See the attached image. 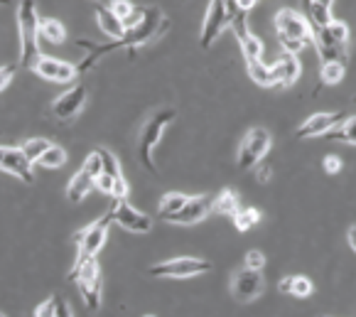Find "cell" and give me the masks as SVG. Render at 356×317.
<instances>
[{
  "mask_svg": "<svg viewBox=\"0 0 356 317\" xmlns=\"http://www.w3.org/2000/svg\"><path fill=\"white\" fill-rule=\"evenodd\" d=\"M111 222H113V211H106L104 217L96 219V222H91L89 227L79 229V231H74V243L79 246V254H76V261H74L72 270L69 273H74V270H79L81 266L86 263V261L96 259V254H99L101 249H104L106 238H108V229H111Z\"/></svg>",
  "mask_w": 356,
  "mask_h": 317,
  "instance_id": "1",
  "label": "cell"
},
{
  "mask_svg": "<svg viewBox=\"0 0 356 317\" xmlns=\"http://www.w3.org/2000/svg\"><path fill=\"white\" fill-rule=\"evenodd\" d=\"M275 30H278V38H280V44H283L285 54H295L302 52L305 44L312 40V27L309 22L300 15L298 10L293 8H283L278 10L275 15Z\"/></svg>",
  "mask_w": 356,
  "mask_h": 317,
  "instance_id": "2",
  "label": "cell"
},
{
  "mask_svg": "<svg viewBox=\"0 0 356 317\" xmlns=\"http://www.w3.org/2000/svg\"><path fill=\"white\" fill-rule=\"evenodd\" d=\"M17 27H20V57L22 67L35 69L40 52V17L35 13V3H22L17 8Z\"/></svg>",
  "mask_w": 356,
  "mask_h": 317,
  "instance_id": "3",
  "label": "cell"
},
{
  "mask_svg": "<svg viewBox=\"0 0 356 317\" xmlns=\"http://www.w3.org/2000/svg\"><path fill=\"white\" fill-rule=\"evenodd\" d=\"M175 116H177V111H175V108H160V111L152 113L150 121L143 126L140 140H138V155H140V163L145 165L150 172H157L155 163H152V150H155V145L160 143V138H163L165 128L175 121Z\"/></svg>",
  "mask_w": 356,
  "mask_h": 317,
  "instance_id": "4",
  "label": "cell"
},
{
  "mask_svg": "<svg viewBox=\"0 0 356 317\" xmlns=\"http://www.w3.org/2000/svg\"><path fill=\"white\" fill-rule=\"evenodd\" d=\"M211 263L207 259H194V256H179L163 263L150 266V275L155 278H194V275L209 273Z\"/></svg>",
  "mask_w": 356,
  "mask_h": 317,
  "instance_id": "5",
  "label": "cell"
},
{
  "mask_svg": "<svg viewBox=\"0 0 356 317\" xmlns=\"http://www.w3.org/2000/svg\"><path fill=\"white\" fill-rule=\"evenodd\" d=\"M69 280H76L79 293L84 298L86 307L91 312H96L101 307V268H99V261L91 259L86 261L84 266L74 273H69Z\"/></svg>",
  "mask_w": 356,
  "mask_h": 317,
  "instance_id": "6",
  "label": "cell"
},
{
  "mask_svg": "<svg viewBox=\"0 0 356 317\" xmlns=\"http://www.w3.org/2000/svg\"><path fill=\"white\" fill-rule=\"evenodd\" d=\"M270 150V133L266 128H251L246 133L241 143V150H238V168L241 170H253L263 163V158Z\"/></svg>",
  "mask_w": 356,
  "mask_h": 317,
  "instance_id": "7",
  "label": "cell"
},
{
  "mask_svg": "<svg viewBox=\"0 0 356 317\" xmlns=\"http://www.w3.org/2000/svg\"><path fill=\"white\" fill-rule=\"evenodd\" d=\"M111 211H113V222L126 229V231L147 234L152 229V219L147 217L145 211H138L133 204H128V200H113Z\"/></svg>",
  "mask_w": 356,
  "mask_h": 317,
  "instance_id": "8",
  "label": "cell"
},
{
  "mask_svg": "<svg viewBox=\"0 0 356 317\" xmlns=\"http://www.w3.org/2000/svg\"><path fill=\"white\" fill-rule=\"evenodd\" d=\"M0 170L15 174L17 180L27 182V185L35 182V165L27 160L22 148H15V145H0Z\"/></svg>",
  "mask_w": 356,
  "mask_h": 317,
  "instance_id": "9",
  "label": "cell"
},
{
  "mask_svg": "<svg viewBox=\"0 0 356 317\" xmlns=\"http://www.w3.org/2000/svg\"><path fill=\"white\" fill-rule=\"evenodd\" d=\"M263 291H266V278H263L261 270L241 268L234 275V280H231V293H234L236 300H241V302L256 300Z\"/></svg>",
  "mask_w": 356,
  "mask_h": 317,
  "instance_id": "10",
  "label": "cell"
},
{
  "mask_svg": "<svg viewBox=\"0 0 356 317\" xmlns=\"http://www.w3.org/2000/svg\"><path fill=\"white\" fill-rule=\"evenodd\" d=\"M32 72H37L42 79L54 81V84H69V81H74V76L79 74V67L72 62H62V59H57V57L42 54V57L37 59Z\"/></svg>",
  "mask_w": 356,
  "mask_h": 317,
  "instance_id": "11",
  "label": "cell"
},
{
  "mask_svg": "<svg viewBox=\"0 0 356 317\" xmlns=\"http://www.w3.org/2000/svg\"><path fill=\"white\" fill-rule=\"evenodd\" d=\"M312 42L317 47L322 64H341L346 67V59H349V44H341L332 38L327 30H312Z\"/></svg>",
  "mask_w": 356,
  "mask_h": 317,
  "instance_id": "12",
  "label": "cell"
},
{
  "mask_svg": "<svg viewBox=\"0 0 356 317\" xmlns=\"http://www.w3.org/2000/svg\"><path fill=\"white\" fill-rule=\"evenodd\" d=\"M346 113L344 111H337V113H314V116H309L307 121L302 123V126L298 128V138L300 140H305V138H317V136H330L332 131H337L339 128L341 121H346Z\"/></svg>",
  "mask_w": 356,
  "mask_h": 317,
  "instance_id": "13",
  "label": "cell"
},
{
  "mask_svg": "<svg viewBox=\"0 0 356 317\" xmlns=\"http://www.w3.org/2000/svg\"><path fill=\"white\" fill-rule=\"evenodd\" d=\"M84 104H86V86L76 84L52 101V113L59 121H72V118H76L79 111L84 108Z\"/></svg>",
  "mask_w": 356,
  "mask_h": 317,
  "instance_id": "14",
  "label": "cell"
},
{
  "mask_svg": "<svg viewBox=\"0 0 356 317\" xmlns=\"http://www.w3.org/2000/svg\"><path fill=\"white\" fill-rule=\"evenodd\" d=\"M229 25V13H226V3H209L204 15V25H202V47L209 49L214 44V40L219 38L224 27Z\"/></svg>",
  "mask_w": 356,
  "mask_h": 317,
  "instance_id": "15",
  "label": "cell"
},
{
  "mask_svg": "<svg viewBox=\"0 0 356 317\" xmlns=\"http://www.w3.org/2000/svg\"><path fill=\"white\" fill-rule=\"evenodd\" d=\"M214 211V197L211 195H197V197H189V202L182 206V209L175 214L170 222L172 224H197L202 219H207Z\"/></svg>",
  "mask_w": 356,
  "mask_h": 317,
  "instance_id": "16",
  "label": "cell"
},
{
  "mask_svg": "<svg viewBox=\"0 0 356 317\" xmlns=\"http://www.w3.org/2000/svg\"><path fill=\"white\" fill-rule=\"evenodd\" d=\"M273 76H275V84L280 86H290L298 81L300 76V62L295 54H283V57L275 59V64H270Z\"/></svg>",
  "mask_w": 356,
  "mask_h": 317,
  "instance_id": "17",
  "label": "cell"
},
{
  "mask_svg": "<svg viewBox=\"0 0 356 317\" xmlns=\"http://www.w3.org/2000/svg\"><path fill=\"white\" fill-rule=\"evenodd\" d=\"M307 15L312 30H327L332 25V3L330 0H307Z\"/></svg>",
  "mask_w": 356,
  "mask_h": 317,
  "instance_id": "18",
  "label": "cell"
},
{
  "mask_svg": "<svg viewBox=\"0 0 356 317\" xmlns=\"http://www.w3.org/2000/svg\"><path fill=\"white\" fill-rule=\"evenodd\" d=\"M94 13H96V20H99V27L106 32V35H108L111 40H113V42H115V40L126 38V27H123V22L108 10V6H106V8L104 6H96Z\"/></svg>",
  "mask_w": 356,
  "mask_h": 317,
  "instance_id": "19",
  "label": "cell"
},
{
  "mask_svg": "<svg viewBox=\"0 0 356 317\" xmlns=\"http://www.w3.org/2000/svg\"><path fill=\"white\" fill-rule=\"evenodd\" d=\"M94 187H96L94 177H91L86 170H79V172H74V177L67 185V200L69 202H81L91 190H94Z\"/></svg>",
  "mask_w": 356,
  "mask_h": 317,
  "instance_id": "20",
  "label": "cell"
},
{
  "mask_svg": "<svg viewBox=\"0 0 356 317\" xmlns=\"http://www.w3.org/2000/svg\"><path fill=\"white\" fill-rule=\"evenodd\" d=\"M214 211L216 214H224V217L234 219L238 211H241V197L236 195L231 187L219 192V197H214Z\"/></svg>",
  "mask_w": 356,
  "mask_h": 317,
  "instance_id": "21",
  "label": "cell"
},
{
  "mask_svg": "<svg viewBox=\"0 0 356 317\" xmlns=\"http://www.w3.org/2000/svg\"><path fill=\"white\" fill-rule=\"evenodd\" d=\"M226 13H229V25H231V30L236 32V38H238V42L241 40H246L248 35H251V30H248V22H246V15H248V10H243L238 3H226Z\"/></svg>",
  "mask_w": 356,
  "mask_h": 317,
  "instance_id": "22",
  "label": "cell"
},
{
  "mask_svg": "<svg viewBox=\"0 0 356 317\" xmlns=\"http://www.w3.org/2000/svg\"><path fill=\"white\" fill-rule=\"evenodd\" d=\"M280 291L290 293V295H295V298H309L314 286L307 275H285V278L280 280Z\"/></svg>",
  "mask_w": 356,
  "mask_h": 317,
  "instance_id": "23",
  "label": "cell"
},
{
  "mask_svg": "<svg viewBox=\"0 0 356 317\" xmlns=\"http://www.w3.org/2000/svg\"><path fill=\"white\" fill-rule=\"evenodd\" d=\"M189 202L187 195H179V192H168V195L160 200V206H157V211H160V217L165 219V222H170V219L177 214L179 209H182L184 204Z\"/></svg>",
  "mask_w": 356,
  "mask_h": 317,
  "instance_id": "24",
  "label": "cell"
},
{
  "mask_svg": "<svg viewBox=\"0 0 356 317\" xmlns=\"http://www.w3.org/2000/svg\"><path fill=\"white\" fill-rule=\"evenodd\" d=\"M40 38H44L52 44H62L64 40H67V30H64L62 22L54 20V17H42V20H40Z\"/></svg>",
  "mask_w": 356,
  "mask_h": 317,
  "instance_id": "25",
  "label": "cell"
},
{
  "mask_svg": "<svg viewBox=\"0 0 356 317\" xmlns=\"http://www.w3.org/2000/svg\"><path fill=\"white\" fill-rule=\"evenodd\" d=\"M248 67V74H251V79L256 81L258 86H275V76H273V69H270V64H266V62H248L246 64Z\"/></svg>",
  "mask_w": 356,
  "mask_h": 317,
  "instance_id": "26",
  "label": "cell"
},
{
  "mask_svg": "<svg viewBox=\"0 0 356 317\" xmlns=\"http://www.w3.org/2000/svg\"><path fill=\"white\" fill-rule=\"evenodd\" d=\"M52 145L54 143L52 140H47V138H32V140H27V143L22 145V153H25L27 160L35 165V163H40V158H42Z\"/></svg>",
  "mask_w": 356,
  "mask_h": 317,
  "instance_id": "27",
  "label": "cell"
},
{
  "mask_svg": "<svg viewBox=\"0 0 356 317\" xmlns=\"http://www.w3.org/2000/svg\"><path fill=\"white\" fill-rule=\"evenodd\" d=\"M96 153H99V158H101V165H104V174H108V177H113L115 182L126 180V177H123L121 163H118V158H115V155L111 153V150L101 148V150H96Z\"/></svg>",
  "mask_w": 356,
  "mask_h": 317,
  "instance_id": "28",
  "label": "cell"
},
{
  "mask_svg": "<svg viewBox=\"0 0 356 317\" xmlns=\"http://www.w3.org/2000/svg\"><path fill=\"white\" fill-rule=\"evenodd\" d=\"M258 222H261V211L253 209V206H241V211L234 217V227L238 229V231H248V229H253Z\"/></svg>",
  "mask_w": 356,
  "mask_h": 317,
  "instance_id": "29",
  "label": "cell"
},
{
  "mask_svg": "<svg viewBox=\"0 0 356 317\" xmlns=\"http://www.w3.org/2000/svg\"><path fill=\"white\" fill-rule=\"evenodd\" d=\"M241 52H243L246 64L248 62H258V59H261V54H263V42L251 32L246 40H241Z\"/></svg>",
  "mask_w": 356,
  "mask_h": 317,
  "instance_id": "30",
  "label": "cell"
},
{
  "mask_svg": "<svg viewBox=\"0 0 356 317\" xmlns=\"http://www.w3.org/2000/svg\"><path fill=\"white\" fill-rule=\"evenodd\" d=\"M64 163H67V153H64V148L52 145V148L40 158V163L37 165H42V168H49V170H57V168H62Z\"/></svg>",
  "mask_w": 356,
  "mask_h": 317,
  "instance_id": "31",
  "label": "cell"
},
{
  "mask_svg": "<svg viewBox=\"0 0 356 317\" xmlns=\"http://www.w3.org/2000/svg\"><path fill=\"white\" fill-rule=\"evenodd\" d=\"M334 140H344V143H354L356 145V116H349L344 121V126L337 128V131L330 133Z\"/></svg>",
  "mask_w": 356,
  "mask_h": 317,
  "instance_id": "32",
  "label": "cell"
},
{
  "mask_svg": "<svg viewBox=\"0 0 356 317\" xmlns=\"http://www.w3.org/2000/svg\"><path fill=\"white\" fill-rule=\"evenodd\" d=\"M320 79L325 81L327 86H334L344 79V67L341 64H322Z\"/></svg>",
  "mask_w": 356,
  "mask_h": 317,
  "instance_id": "33",
  "label": "cell"
},
{
  "mask_svg": "<svg viewBox=\"0 0 356 317\" xmlns=\"http://www.w3.org/2000/svg\"><path fill=\"white\" fill-rule=\"evenodd\" d=\"M81 170H86V172L94 177V180H99L101 174H104V165H101V158H99V153H89L86 155V160H84V165H81Z\"/></svg>",
  "mask_w": 356,
  "mask_h": 317,
  "instance_id": "34",
  "label": "cell"
},
{
  "mask_svg": "<svg viewBox=\"0 0 356 317\" xmlns=\"http://www.w3.org/2000/svg\"><path fill=\"white\" fill-rule=\"evenodd\" d=\"M327 32H330V35L337 40V42L349 44V25H346V22H341V20H332V25L327 27Z\"/></svg>",
  "mask_w": 356,
  "mask_h": 317,
  "instance_id": "35",
  "label": "cell"
},
{
  "mask_svg": "<svg viewBox=\"0 0 356 317\" xmlns=\"http://www.w3.org/2000/svg\"><path fill=\"white\" fill-rule=\"evenodd\" d=\"M57 302H59V295L47 298L42 305L35 307V317H54V312H57Z\"/></svg>",
  "mask_w": 356,
  "mask_h": 317,
  "instance_id": "36",
  "label": "cell"
},
{
  "mask_svg": "<svg viewBox=\"0 0 356 317\" xmlns=\"http://www.w3.org/2000/svg\"><path fill=\"white\" fill-rule=\"evenodd\" d=\"M243 268L261 270V273H263V268H266V256H263L261 251H248V254H246V266H243Z\"/></svg>",
  "mask_w": 356,
  "mask_h": 317,
  "instance_id": "37",
  "label": "cell"
},
{
  "mask_svg": "<svg viewBox=\"0 0 356 317\" xmlns=\"http://www.w3.org/2000/svg\"><path fill=\"white\" fill-rule=\"evenodd\" d=\"M15 72H17V64H3V67H0V91L8 89V84L13 81Z\"/></svg>",
  "mask_w": 356,
  "mask_h": 317,
  "instance_id": "38",
  "label": "cell"
},
{
  "mask_svg": "<svg viewBox=\"0 0 356 317\" xmlns=\"http://www.w3.org/2000/svg\"><path fill=\"white\" fill-rule=\"evenodd\" d=\"M96 190H101L104 195L113 197V192H115V180H113V177H108V174H101L99 180H96Z\"/></svg>",
  "mask_w": 356,
  "mask_h": 317,
  "instance_id": "39",
  "label": "cell"
},
{
  "mask_svg": "<svg viewBox=\"0 0 356 317\" xmlns=\"http://www.w3.org/2000/svg\"><path fill=\"white\" fill-rule=\"evenodd\" d=\"M325 170L330 174L339 172V170H341V158H339V155H327V158H325Z\"/></svg>",
  "mask_w": 356,
  "mask_h": 317,
  "instance_id": "40",
  "label": "cell"
},
{
  "mask_svg": "<svg viewBox=\"0 0 356 317\" xmlns=\"http://www.w3.org/2000/svg\"><path fill=\"white\" fill-rule=\"evenodd\" d=\"M54 317H74V312H72V305H69L64 298H59V302H57V312H54Z\"/></svg>",
  "mask_w": 356,
  "mask_h": 317,
  "instance_id": "41",
  "label": "cell"
},
{
  "mask_svg": "<svg viewBox=\"0 0 356 317\" xmlns=\"http://www.w3.org/2000/svg\"><path fill=\"white\" fill-rule=\"evenodd\" d=\"M256 174H258V180L261 182H268V177H270V168H261V165H258Z\"/></svg>",
  "mask_w": 356,
  "mask_h": 317,
  "instance_id": "42",
  "label": "cell"
},
{
  "mask_svg": "<svg viewBox=\"0 0 356 317\" xmlns=\"http://www.w3.org/2000/svg\"><path fill=\"white\" fill-rule=\"evenodd\" d=\"M346 236H349V246H351V249L356 251V224H354V227L349 229V234H346Z\"/></svg>",
  "mask_w": 356,
  "mask_h": 317,
  "instance_id": "43",
  "label": "cell"
},
{
  "mask_svg": "<svg viewBox=\"0 0 356 317\" xmlns=\"http://www.w3.org/2000/svg\"><path fill=\"white\" fill-rule=\"evenodd\" d=\"M238 6H241L243 10H251V8L256 6V0H241V3H238Z\"/></svg>",
  "mask_w": 356,
  "mask_h": 317,
  "instance_id": "44",
  "label": "cell"
},
{
  "mask_svg": "<svg viewBox=\"0 0 356 317\" xmlns=\"http://www.w3.org/2000/svg\"><path fill=\"white\" fill-rule=\"evenodd\" d=\"M145 317H155V315H145Z\"/></svg>",
  "mask_w": 356,
  "mask_h": 317,
  "instance_id": "45",
  "label": "cell"
},
{
  "mask_svg": "<svg viewBox=\"0 0 356 317\" xmlns=\"http://www.w3.org/2000/svg\"><path fill=\"white\" fill-rule=\"evenodd\" d=\"M0 317H6V315H3V312H0Z\"/></svg>",
  "mask_w": 356,
  "mask_h": 317,
  "instance_id": "46",
  "label": "cell"
},
{
  "mask_svg": "<svg viewBox=\"0 0 356 317\" xmlns=\"http://www.w3.org/2000/svg\"><path fill=\"white\" fill-rule=\"evenodd\" d=\"M322 317H330V315H322Z\"/></svg>",
  "mask_w": 356,
  "mask_h": 317,
  "instance_id": "47",
  "label": "cell"
}]
</instances>
